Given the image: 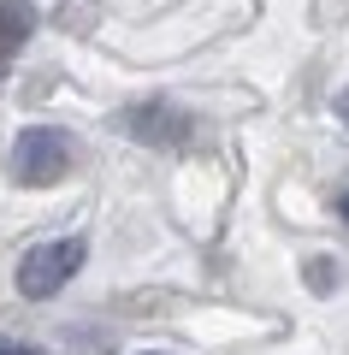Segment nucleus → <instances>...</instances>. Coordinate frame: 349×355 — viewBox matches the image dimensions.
<instances>
[{
    "instance_id": "7ed1b4c3",
    "label": "nucleus",
    "mask_w": 349,
    "mask_h": 355,
    "mask_svg": "<svg viewBox=\"0 0 349 355\" xmlns=\"http://www.w3.org/2000/svg\"><path fill=\"white\" fill-rule=\"evenodd\" d=\"M119 125L137 142H148V148H184L189 142V113L172 107V101H137V107L119 113Z\"/></svg>"
},
{
    "instance_id": "f257e3e1",
    "label": "nucleus",
    "mask_w": 349,
    "mask_h": 355,
    "mask_svg": "<svg viewBox=\"0 0 349 355\" xmlns=\"http://www.w3.org/2000/svg\"><path fill=\"white\" fill-rule=\"evenodd\" d=\"M71 172V137L53 125H30L18 130L12 142V178L24 184V190H48V184H60V178Z\"/></svg>"
},
{
    "instance_id": "1a4fd4ad",
    "label": "nucleus",
    "mask_w": 349,
    "mask_h": 355,
    "mask_svg": "<svg viewBox=\"0 0 349 355\" xmlns=\"http://www.w3.org/2000/svg\"><path fill=\"white\" fill-rule=\"evenodd\" d=\"M148 355H160V349H148Z\"/></svg>"
},
{
    "instance_id": "0eeeda50",
    "label": "nucleus",
    "mask_w": 349,
    "mask_h": 355,
    "mask_svg": "<svg viewBox=\"0 0 349 355\" xmlns=\"http://www.w3.org/2000/svg\"><path fill=\"white\" fill-rule=\"evenodd\" d=\"M337 119H343V125H349V89H343V95H337Z\"/></svg>"
},
{
    "instance_id": "20e7f679",
    "label": "nucleus",
    "mask_w": 349,
    "mask_h": 355,
    "mask_svg": "<svg viewBox=\"0 0 349 355\" xmlns=\"http://www.w3.org/2000/svg\"><path fill=\"white\" fill-rule=\"evenodd\" d=\"M30 30H36V6H30V0H0V83L12 71L18 48L30 42Z\"/></svg>"
},
{
    "instance_id": "f03ea898",
    "label": "nucleus",
    "mask_w": 349,
    "mask_h": 355,
    "mask_svg": "<svg viewBox=\"0 0 349 355\" xmlns=\"http://www.w3.org/2000/svg\"><path fill=\"white\" fill-rule=\"evenodd\" d=\"M89 243L83 237H53V243H36V249L18 261V291L30 296V302H42V296H53L60 284H71V272L83 266Z\"/></svg>"
},
{
    "instance_id": "6e6552de",
    "label": "nucleus",
    "mask_w": 349,
    "mask_h": 355,
    "mask_svg": "<svg viewBox=\"0 0 349 355\" xmlns=\"http://www.w3.org/2000/svg\"><path fill=\"white\" fill-rule=\"evenodd\" d=\"M337 214H343V219H349V190H343V202H337Z\"/></svg>"
},
{
    "instance_id": "39448f33",
    "label": "nucleus",
    "mask_w": 349,
    "mask_h": 355,
    "mask_svg": "<svg viewBox=\"0 0 349 355\" xmlns=\"http://www.w3.org/2000/svg\"><path fill=\"white\" fill-rule=\"evenodd\" d=\"M308 284H314V291H332V266L314 261V266H308Z\"/></svg>"
},
{
    "instance_id": "423d86ee",
    "label": "nucleus",
    "mask_w": 349,
    "mask_h": 355,
    "mask_svg": "<svg viewBox=\"0 0 349 355\" xmlns=\"http://www.w3.org/2000/svg\"><path fill=\"white\" fill-rule=\"evenodd\" d=\"M0 355H36V349H24V343H0Z\"/></svg>"
}]
</instances>
